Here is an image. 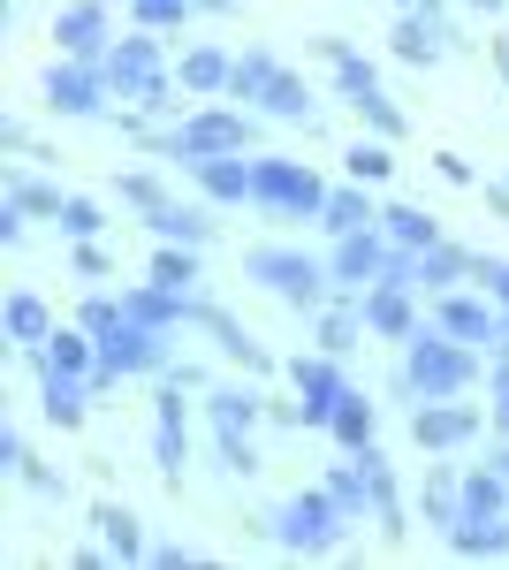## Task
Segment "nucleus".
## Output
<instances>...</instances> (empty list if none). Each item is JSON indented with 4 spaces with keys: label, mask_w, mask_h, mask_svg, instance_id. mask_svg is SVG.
<instances>
[{
    "label": "nucleus",
    "mask_w": 509,
    "mask_h": 570,
    "mask_svg": "<svg viewBox=\"0 0 509 570\" xmlns=\"http://www.w3.org/2000/svg\"><path fill=\"white\" fill-rule=\"evenodd\" d=\"M183 176L206 190V206H252V153H213V160H190Z\"/></svg>",
    "instance_id": "412c9836"
},
{
    "label": "nucleus",
    "mask_w": 509,
    "mask_h": 570,
    "mask_svg": "<svg viewBox=\"0 0 509 570\" xmlns=\"http://www.w3.org/2000/svg\"><path fill=\"white\" fill-rule=\"evenodd\" d=\"M107 77H115V91L137 115H168L175 107V61L160 53V31H145V23L107 46Z\"/></svg>",
    "instance_id": "20e7f679"
},
{
    "label": "nucleus",
    "mask_w": 509,
    "mask_h": 570,
    "mask_svg": "<svg viewBox=\"0 0 509 570\" xmlns=\"http://www.w3.org/2000/svg\"><path fill=\"white\" fill-rule=\"evenodd\" d=\"M46 107L53 115H69V122H91V115H107V91H115V77H107V61H77V53H61L53 69H46Z\"/></svg>",
    "instance_id": "1a4fd4ad"
},
{
    "label": "nucleus",
    "mask_w": 509,
    "mask_h": 570,
    "mask_svg": "<svg viewBox=\"0 0 509 570\" xmlns=\"http://www.w3.org/2000/svg\"><path fill=\"white\" fill-rule=\"evenodd\" d=\"M0 327H8V343H16V351H31V343H46V335H53V312H46L39 289H8Z\"/></svg>",
    "instance_id": "7c9ffc66"
},
{
    "label": "nucleus",
    "mask_w": 509,
    "mask_h": 570,
    "mask_svg": "<svg viewBox=\"0 0 509 570\" xmlns=\"http://www.w3.org/2000/svg\"><path fill=\"white\" fill-rule=\"evenodd\" d=\"M487 411H495V434H509V351H495L487 365Z\"/></svg>",
    "instance_id": "a18cd8bd"
},
{
    "label": "nucleus",
    "mask_w": 509,
    "mask_h": 570,
    "mask_svg": "<svg viewBox=\"0 0 509 570\" xmlns=\"http://www.w3.org/2000/svg\"><path fill=\"white\" fill-rule=\"evenodd\" d=\"M388 46H395V61H411V69H433V61L457 46V31H449L433 8H403V23L388 31Z\"/></svg>",
    "instance_id": "aec40b11"
},
{
    "label": "nucleus",
    "mask_w": 509,
    "mask_h": 570,
    "mask_svg": "<svg viewBox=\"0 0 509 570\" xmlns=\"http://www.w3.org/2000/svg\"><path fill=\"white\" fill-rule=\"evenodd\" d=\"M115 198L137 206V214H160V206H168V183L153 176V168H123V176H115Z\"/></svg>",
    "instance_id": "58836bf2"
},
{
    "label": "nucleus",
    "mask_w": 509,
    "mask_h": 570,
    "mask_svg": "<svg viewBox=\"0 0 509 570\" xmlns=\"http://www.w3.org/2000/svg\"><path fill=\"white\" fill-rule=\"evenodd\" d=\"M350 525H358V518L342 510L327 487H297V494L266 518V540L290 548V556H335L342 540H350Z\"/></svg>",
    "instance_id": "7ed1b4c3"
},
{
    "label": "nucleus",
    "mask_w": 509,
    "mask_h": 570,
    "mask_svg": "<svg viewBox=\"0 0 509 570\" xmlns=\"http://www.w3.org/2000/svg\"><path fill=\"white\" fill-rule=\"evenodd\" d=\"M107 8H115V0H107Z\"/></svg>",
    "instance_id": "680f3d73"
},
{
    "label": "nucleus",
    "mask_w": 509,
    "mask_h": 570,
    "mask_svg": "<svg viewBox=\"0 0 509 570\" xmlns=\"http://www.w3.org/2000/svg\"><path fill=\"white\" fill-rule=\"evenodd\" d=\"M61 236H69V244H85V236H107V214H99L91 198H77V190H69V198H61Z\"/></svg>",
    "instance_id": "79ce46f5"
},
{
    "label": "nucleus",
    "mask_w": 509,
    "mask_h": 570,
    "mask_svg": "<svg viewBox=\"0 0 509 570\" xmlns=\"http://www.w3.org/2000/svg\"><path fill=\"white\" fill-rule=\"evenodd\" d=\"M228 99H244L252 115H274V122H304L320 130V107H312V85H304L290 61H274L266 46H244L236 53V77H228Z\"/></svg>",
    "instance_id": "f257e3e1"
},
{
    "label": "nucleus",
    "mask_w": 509,
    "mask_h": 570,
    "mask_svg": "<svg viewBox=\"0 0 509 570\" xmlns=\"http://www.w3.org/2000/svg\"><path fill=\"white\" fill-rule=\"evenodd\" d=\"M91 395H99V389H91L85 373L46 365V373H39V419H46V426H61V434H77V426L91 419Z\"/></svg>",
    "instance_id": "a211bd4d"
},
{
    "label": "nucleus",
    "mask_w": 509,
    "mask_h": 570,
    "mask_svg": "<svg viewBox=\"0 0 509 570\" xmlns=\"http://www.w3.org/2000/svg\"><path fill=\"white\" fill-rule=\"evenodd\" d=\"M183 395L190 389H175V381H160V395H153V464L168 487H183V464H190V403Z\"/></svg>",
    "instance_id": "f8f14e48"
},
{
    "label": "nucleus",
    "mask_w": 509,
    "mask_h": 570,
    "mask_svg": "<svg viewBox=\"0 0 509 570\" xmlns=\"http://www.w3.org/2000/svg\"><path fill=\"white\" fill-rule=\"evenodd\" d=\"M23 236H31V214H23V206H16V198H8V206H0V244H8V252H16V244H23Z\"/></svg>",
    "instance_id": "603ef678"
},
{
    "label": "nucleus",
    "mask_w": 509,
    "mask_h": 570,
    "mask_svg": "<svg viewBox=\"0 0 509 570\" xmlns=\"http://www.w3.org/2000/svg\"><path fill=\"white\" fill-rule=\"evenodd\" d=\"M137 145H153L160 160H213V153H252L258 145V122H252V107H190L183 122H175L168 137H137Z\"/></svg>",
    "instance_id": "f03ea898"
},
{
    "label": "nucleus",
    "mask_w": 509,
    "mask_h": 570,
    "mask_svg": "<svg viewBox=\"0 0 509 570\" xmlns=\"http://www.w3.org/2000/svg\"><path fill=\"white\" fill-rule=\"evenodd\" d=\"M487 419H495V411H479L464 395H425V403H411V441H419L425 456H457V449L479 441Z\"/></svg>",
    "instance_id": "6e6552de"
},
{
    "label": "nucleus",
    "mask_w": 509,
    "mask_h": 570,
    "mask_svg": "<svg viewBox=\"0 0 509 570\" xmlns=\"http://www.w3.org/2000/svg\"><path fill=\"white\" fill-rule=\"evenodd\" d=\"M464 510H479V518L509 510V480L495 472V464H471V472H464Z\"/></svg>",
    "instance_id": "4c0bfd02"
},
{
    "label": "nucleus",
    "mask_w": 509,
    "mask_h": 570,
    "mask_svg": "<svg viewBox=\"0 0 509 570\" xmlns=\"http://www.w3.org/2000/svg\"><path fill=\"white\" fill-rule=\"evenodd\" d=\"M53 46L61 53H77V61H107V0H69V8H53Z\"/></svg>",
    "instance_id": "f3484780"
},
{
    "label": "nucleus",
    "mask_w": 509,
    "mask_h": 570,
    "mask_svg": "<svg viewBox=\"0 0 509 570\" xmlns=\"http://www.w3.org/2000/svg\"><path fill=\"white\" fill-rule=\"evenodd\" d=\"M145 228H153V244H198V252H206L213 244V206H183V198H168L160 214H145Z\"/></svg>",
    "instance_id": "cd10ccee"
},
{
    "label": "nucleus",
    "mask_w": 509,
    "mask_h": 570,
    "mask_svg": "<svg viewBox=\"0 0 509 570\" xmlns=\"http://www.w3.org/2000/svg\"><path fill=\"white\" fill-rule=\"evenodd\" d=\"M123 320H129V305H123V297H107V289H91L85 305H77V327H91V335H115Z\"/></svg>",
    "instance_id": "37998d69"
},
{
    "label": "nucleus",
    "mask_w": 509,
    "mask_h": 570,
    "mask_svg": "<svg viewBox=\"0 0 509 570\" xmlns=\"http://www.w3.org/2000/svg\"><path fill=\"white\" fill-rule=\"evenodd\" d=\"M358 122H365L373 137H411V115H403V107H395V99H388L381 85H373L365 99H358Z\"/></svg>",
    "instance_id": "ea45409f"
},
{
    "label": "nucleus",
    "mask_w": 509,
    "mask_h": 570,
    "mask_svg": "<svg viewBox=\"0 0 509 570\" xmlns=\"http://www.w3.org/2000/svg\"><path fill=\"white\" fill-rule=\"evenodd\" d=\"M145 563H160V570H198V563H206V556H198L190 540H160V548H153Z\"/></svg>",
    "instance_id": "8fccbe9b"
},
{
    "label": "nucleus",
    "mask_w": 509,
    "mask_h": 570,
    "mask_svg": "<svg viewBox=\"0 0 509 570\" xmlns=\"http://www.w3.org/2000/svg\"><path fill=\"white\" fill-rule=\"evenodd\" d=\"M99 365L129 381V373H168L175 351H168V327H145V320H123L115 335H99Z\"/></svg>",
    "instance_id": "9b49d317"
},
{
    "label": "nucleus",
    "mask_w": 509,
    "mask_h": 570,
    "mask_svg": "<svg viewBox=\"0 0 509 570\" xmlns=\"http://www.w3.org/2000/svg\"><path fill=\"white\" fill-rule=\"evenodd\" d=\"M381 228L403 244V252H425V244H441V220L425 214V206H381Z\"/></svg>",
    "instance_id": "f704fd0d"
},
{
    "label": "nucleus",
    "mask_w": 509,
    "mask_h": 570,
    "mask_svg": "<svg viewBox=\"0 0 509 570\" xmlns=\"http://www.w3.org/2000/svg\"><path fill=\"white\" fill-rule=\"evenodd\" d=\"M190 327H206V335H213V351L228 357V365H244L252 381H266V373H274V357H266V343H258V335L244 327V320H236V312H221L213 297H198V312H190Z\"/></svg>",
    "instance_id": "ddd939ff"
},
{
    "label": "nucleus",
    "mask_w": 509,
    "mask_h": 570,
    "mask_svg": "<svg viewBox=\"0 0 509 570\" xmlns=\"http://www.w3.org/2000/svg\"><path fill=\"white\" fill-rule=\"evenodd\" d=\"M0 153H31V130L23 122H0Z\"/></svg>",
    "instance_id": "6e6d98bb"
},
{
    "label": "nucleus",
    "mask_w": 509,
    "mask_h": 570,
    "mask_svg": "<svg viewBox=\"0 0 509 570\" xmlns=\"http://www.w3.org/2000/svg\"><path fill=\"white\" fill-rule=\"evenodd\" d=\"M487 464H495V472H502V480H509V434L495 441V449H487Z\"/></svg>",
    "instance_id": "4d7b16f0"
},
{
    "label": "nucleus",
    "mask_w": 509,
    "mask_h": 570,
    "mask_svg": "<svg viewBox=\"0 0 509 570\" xmlns=\"http://www.w3.org/2000/svg\"><path fill=\"white\" fill-rule=\"evenodd\" d=\"M342 160H350V176H358V183H388V176H395V137H358Z\"/></svg>",
    "instance_id": "e433bc0d"
},
{
    "label": "nucleus",
    "mask_w": 509,
    "mask_h": 570,
    "mask_svg": "<svg viewBox=\"0 0 509 570\" xmlns=\"http://www.w3.org/2000/svg\"><path fill=\"white\" fill-rule=\"evenodd\" d=\"M198 8H206V16H236L244 0H198Z\"/></svg>",
    "instance_id": "13d9d810"
},
{
    "label": "nucleus",
    "mask_w": 509,
    "mask_h": 570,
    "mask_svg": "<svg viewBox=\"0 0 509 570\" xmlns=\"http://www.w3.org/2000/svg\"><path fill=\"white\" fill-rule=\"evenodd\" d=\"M129 16H137L145 31H183V23L198 16V0H129Z\"/></svg>",
    "instance_id": "a19ab883"
},
{
    "label": "nucleus",
    "mask_w": 509,
    "mask_h": 570,
    "mask_svg": "<svg viewBox=\"0 0 509 570\" xmlns=\"http://www.w3.org/2000/svg\"><path fill=\"white\" fill-rule=\"evenodd\" d=\"M244 282L274 289L290 312H320L327 289H335V266L312 259V252H297V244H252V252H244Z\"/></svg>",
    "instance_id": "39448f33"
},
{
    "label": "nucleus",
    "mask_w": 509,
    "mask_h": 570,
    "mask_svg": "<svg viewBox=\"0 0 509 570\" xmlns=\"http://www.w3.org/2000/svg\"><path fill=\"white\" fill-rule=\"evenodd\" d=\"M457 282H471V252H457L449 236H441V244H425V252H411V289H425V297H449Z\"/></svg>",
    "instance_id": "b1692460"
},
{
    "label": "nucleus",
    "mask_w": 509,
    "mask_h": 570,
    "mask_svg": "<svg viewBox=\"0 0 509 570\" xmlns=\"http://www.w3.org/2000/svg\"><path fill=\"white\" fill-rule=\"evenodd\" d=\"M403 8H419V0H403Z\"/></svg>",
    "instance_id": "052dcab7"
},
{
    "label": "nucleus",
    "mask_w": 509,
    "mask_h": 570,
    "mask_svg": "<svg viewBox=\"0 0 509 570\" xmlns=\"http://www.w3.org/2000/svg\"><path fill=\"white\" fill-rule=\"evenodd\" d=\"M213 449H221V464H228L236 480H252V472H258V441L252 434H213Z\"/></svg>",
    "instance_id": "49530a36"
},
{
    "label": "nucleus",
    "mask_w": 509,
    "mask_h": 570,
    "mask_svg": "<svg viewBox=\"0 0 509 570\" xmlns=\"http://www.w3.org/2000/svg\"><path fill=\"white\" fill-rule=\"evenodd\" d=\"M228 77H236V53H221V46H183V61H175V85L190 99H228Z\"/></svg>",
    "instance_id": "5701e85b"
},
{
    "label": "nucleus",
    "mask_w": 509,
    "mask_h": 570,
    "mask_svg": "<svg viewBox=\"0 0 509 570\" xmlns=\"http://www.w3.org/2000/svg\"><path fill=\"white\" fill-rule=\"evenodd\" d=\"M320 228L327 236H358V228H381V206H373V183H342V190H327V206H320Z\"/></svg>",
    "instance_id": "393cba45"
},
{
    "label": "nucleus",
    "mask_w": 509,
    "mask_h": 570,
    "mask_svg": "<svg viewBox=\"0 0 509 570\" xmlns=\"http://www.w3.org/2000/svg\"><path fill=\"white\" fill-rule=\"evenodd\" d=\"M8 198H16L31 220H61V198H69V190H53V183L23 176V168H8Z\"/></svg>",
    "instance_id": "c9c22d12"
},
{
    "label": "nucleus",
    "mask_w": 509,
    "mask_h": 570,
    "mask_svg": "<svg viewBox=\"0 0 509 570\" xmlns=\"http://www.w3.org/2000/svg\"><path fill=\"white\" fill-rule=\"evenodd\" d=\"M145 274H153V282H168V289H183V297H190V289L206 282V259H198V244H153V266H145Z\"/></svg>",
    "instance_id": "473e14b6"
},
{
    "label": "nucleus",
    "mask_w": 509,
    "mask_h": 570,
    "mask_svg": "<svg viewBox=\"0 0 509 570\" xmlns=\"http://www.w3.org/2000/svg\"><path fill=\"white\" fill-rule=\"evenodd\" d=\"M441 540H449L457 556H471V563H479V556H509V510H495V518L464 510V518H457V525L441 532Z\"/></svg>",
    "instance_id": "c85d7f7f"
},
{
    "label": "nucleus",
    "mask_w": 509,
    "mask_h": 570,
    "mask_svg": "<svg viewBox=\"0 0 509 570\" xmlns=\"http://www.w3.org/2000/svg\"><path fill=\"white\" fill-rule=\"evenodd\" d=\"M358 464H365V487H373V525H381V540H403L411 532V510H403V494H395V464H388L381 441H365V449H350Z\"/></svg>",
    "instance_id": "6ab92c4d"
},
{
    "label": "nucleus",
    "mask_w": 509,
    "mask_h": 570,
    "mask_svg": "<svg viewBox=\"0 0 509 570\" xmlns=\"http://www.w3.org/2000/svg\"><path fill=\"white\" fill-rule=\"evenodd\" d=\"M388 259H395V236H388V228L335 236V252H327V266H335V289H373V282L388 274Z\"/></svg>",
    "instance_id": "4468645a"
},
{
    "label": "nucleus",
    "mask_w": 509,
    "mask_h": 570,
    "mask_svg": "<svg viewBox=\"0 0 509 570\" xmlns=\"http://www.w3.org/2000/svg\"><path fill=\"white\" fill-rule=\"evenodd\" d=\"M91 525H99V540H107V556H115V563H145V556H153V540H145V525H137V510H129V502H99V510H91Z\"/></svg>",
    "instance_id": "bb28decb"
},
{
    "label": "nucleus",
    "mask_w": 509,
    "mask_h": 570,
    "mask_svg": "<svg viewBox=\"0 0 509 570\" xmlns=\"http://www.w3.org/2000/svg\"><path fill=\"white\" fill-rule=\"evenodd\" d=\"M403 373H411L419 403H425V395H464L471 381H479V351H471V343H457L449 327H433V320H425L419 335L403 343Z\"/></svg>",
    "instance_id": "423d86ee"
},
{
    "label": "nucleus",
    "mask_w": 509,
    "mask_h": 570,
    "mask_svg": "<svg viewBox=\"0 0 509 570\" xmlns=\"http://www.w3.org/2000/svg\"><path fill=\"white\" fill-rule=\"evenodd\" d=\"M69 266H77L85 282H107V274H115V259L99 252V236H85V244H69Z\"/></svg>",
    "instance_id": "09e8293b"
},
{
    "label": "nucleus",
    "mask_w": 509,
    "mask_h": 570,
    "mask_svg": "<svg viewBox=\"0 0 509 570\" xmlns=\"http://www.w3.org/2000/svg\"><path fill=\"white\" fill-rule=\"evenodd\" d=\"M471 8H509V0H471Z\"/></svg>",
    "instance_id": "bf43d9fd"
},
{
    "label": "nucleus",
    "mask_w": 509,
    "mask_h": 570,
    "mask_svg": "<svg viewBox=\"0 0 509 570\" xmlns=\"http://www.w3.org/2000/svg\"><path fill=\"white\" fill-rule=\"evenodd\" d=\"M160 381H175V389H190V395H206V365H190V357H183V365H168V373H160Z\"/></svg>",
    "instance_id": "5fc2aeb1"
},
{
    "label": "nucleus",
    "mask_w": 509,
    "mask_h": 570,
    "mask_svg": "<svg viewBox=\"0 0 509 570\" xmlns=\"http://www.w3.org/2000/svg\"><path fill=\"white\" fill-rule=\"evenodd\" d=\"M266 411H274V403H266L258 389H206V419H213V434H252Z\"/></svg>",
    "instance_id": "c756f323"
},
{
    "label": "nucleus",
    "mask_w": 509,
    "mask_h": 570,
    "mask_svg": "<svg viewBox=\"0 0 509 570\" xmlns=\"http://www.w3.org/2000/svg\"><path fill=\"white\" fill-rule=\"evenodd\" d=\"M123 305H129V320H145V327H190V312H198V289H190V297H183V289H168V282H153V274H145V282H129L123 289Z\"/></svg>",
    "instance_id": "4be33fe9"
},
{
    "label": "nucleus",
    "mask_w": 509,
    "mask_h": 570,
    "mask_svg": "<svg viewBox=\"0 0 509 570\" xmlns=\"http://www.w3.org/2000/svg\"><path fill=\"white\" fill-rule=\"evenodd\" d=\"M327 494H335L342 510H350V518H358V525H365V518H373V487H365V464H358V456H350V449H342V464L335 472H327Z\"/></svg>",
    "instance_id": "72a5a7b5"
},
{
    "label": "nucleus",
    "mask_w": 509,
    "mask_h": 570,
    "mask_svg": "<svg viewBox=\"0 0 509 570\" xmlns=\"http://www.w3.org/2000/svg\"><path fill=\"white\" fill-rule=\"evenodd\" d=\"M433 327H449V335H457V343H471V351H479V343L495 351V335H502V305H495L487 289H479V297L449 289V297H433Z\"/></svg>",
    "instance_id": "2eb2a0df"
},
{
    "label": "nucleus",
    "mask_w": 509,
    "mask_h": 570,
    "mask_svg": "<svg viewBox=\"0 0 509 570\" xmlns=\"http://www.w3.org/2000/svg\"><path fill=\"white\" fill-rule=\"evenodd\" d=\"M252 206L274 220H320L327 206V183L312 176L304 160H282V153H252Z\"/></svg>",
    "instance_id": "0eeeda50"
},
{
    "label": "nucleus",
    "mask_w": 509,
    "mask_h": 570,
    "mask_svg": "<svg viewBox=\"0 0 509 570\" xmlns=\"http://www.w3.org/2000/svg\"><path fill=\"white\" fill-rule=\"evenodd\" d=\"M327 434H335L342 449H365V441H381V403H373L365 389H350V395L335 403V419H327Z\"/></svg>",
    "instance_id": "2f4dec72"
},
{
    "label": "nucleus",
    "mask_w": 509,
    "mask_h": 570,
    "mask_svg": "<svg viewBox=\"0 0 509 570\" xmlns=\"http://www.w3.org/2000/svg\"><path fill=\"white\" fill-rule=\"evenodd\" d=\"M23 464H31V441H23V426H0V472L16 480Z\"/></svg>",
    "instance_id": "3c124183"
},
{
    "label": "nucleus",
    "mask_w": 509,
    "mask_h": 570,
    "mask_svg": "<svg viewBox=\"0 0 509 570\" xmlns=\"http://www.w3.org/2000/svg\"><path fill=\"white\" fill-rule=\"evenodd\" d=\"M411 297H419V289H403V282H373V289H358V305H365V327H373L381 343H411V335L425 327Z\"/></svg>",
    "instance_id": "dca6fc26"
},
{
    "label": "nucleus",
    "mask_w": 509,
    "mask_h": 570,
    "mask_svg": "<svg viewBox=\"0 0 509 570\" xmlns=\"http://www.w3.org/2000/svg\"><path fill=\"white\" fill-rule=\"evenodd\" d=\"M290 389H297V426H320V434H327L335 403L350 395V381H342V357H327V351L290 357Z\"/></svg>",
    "instance_id": "9d476101"
},
{
    "label": "nucleus",
    "mask_w": 509,
    "mask_h": 570,
    "mask_svg": "<svg viewBox=\"0 0 509 570\" xmlns=\"http://www.w3.org/2000/svg\"><path fill=\"white\" fill-rule=\"evenodd\" d=\"M433 176L441 183H479V168H471L464 153H433Z\"/></svg>",
    "instance_id": "864d4df0"
},
{
    "label": "nucleus",
    "mask_w": 509,
    "mask_h": 570,
    "mask_svg": "<svg viewBox=\"0 0 509 570\" xmlns=\"http://www.w3.org/2000/svg\"><path fill=\"white\" fill-rule=\"evenodd\" d=\"M471 282L509 312V259H502V252H471Z\"/></svg>",
    "instance_id": "c03bdc74"
},
{
    "label": "nucleus",
    "mask_w": 509,
    "mask_h": 570,
    "mask_svg": "<svg viewBox=\"0 0 509 570\" xmlns=\"http://www.w3.org/2000/svg\"><path fill=\"white\" fill-rule=\"evenodd\" d=\"M419 518L433 532H449L464 518V472L457 464H425V487H419Z\"/></svg>",
    "instance_id": "a878e982"
},
{
    "label": "nucleus",
    "mask_w": 509,
    "mask_h": 570,
    "mask_svg": "<svg viewBox=\"0 0 509 570\" xmlns=\"http://www.w3.org/2000/svg\"><path fill=\"white\" fill-rule=\"evenodd\" d=\"M16 480L31 487V494H39V502H69V480H61V472H46L39 456H31V464H23V472H16Z\"/></svg>",
    "instance_id": "de8ad7c7"
}]
</instances>
